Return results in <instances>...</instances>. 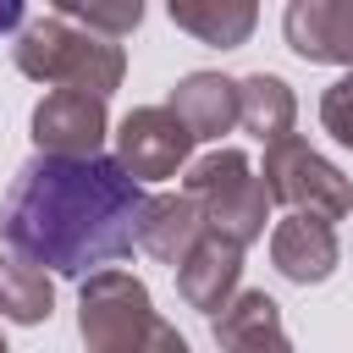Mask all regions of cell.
Listing matches in <instances>:
<instances>
[{
	"label": "cell",
	"instance_id": "cell-1",
	"mask_svg": "<svg viewBox=\"0 0 353 353\" xmlns=\"http://www.w3.org/2000/svg\"><path fill=\"white\" fill-rule=\"evenodd\" d=\"M143 188L116 165V154L61 160L28 154L0 199V243L11 259L39 265L44 276H99L138 248Z\"/></svg>",
	"mask_w": 353,
	"mask_h": 353
},
{
	"label": "cell",
	"instance_id": "cell-2",
	"mask_svg": "<svg viewBox=\"0 0 353 353\" xmlns=\"http://www.w3.org/2000/svg\"><path fill=\"white\" fill-rule=\"evenodd\" d=\"M11 61L22 77L33 83H55V88H77V94H94V99H110L127 77V55L121 44L66 22V17H28L17 28V44H11Z\"/></svg>",
	"mask_w": 353,
	"mask_h": 353
},
{
	"label": "cell",
	"instance_id": "cell-3",
	"mask_svg": "<svg viewBox=\"0 0 353 353\" xmlns=\"http://www.w3.org/2000/svg\"><path fill=\"white\" fill-rule=\"evenodd\" d=\"M182 193L199 204L204 215V232L232 243V248H248L254 237H265V221H270V193L254 171V160L243 149H210L188 165L182 176Z\"/></svg>",
	"mask_w": 353,
	"mask_h": 353
},
{
	"label": "cell",
	"instance_id": "cell-4",
	"mask_svg": "<svg viewBox=\"0 0 353 353\" xmlns=\"http://www.w3.org/2000/svg\"><path fill=\"white\" fill-rule=\"evenodd\" d=\"M160 314L132 270H99L77 287V336L88 353H143Z\"/></svg>",
	"mask_w": 353,
	"mask_h": 353
},
{
	"label": "cell",
	"instance_id": "cell-5",
	"mask_svg": "<svg viewBox=\"0 0 353 353\" xmlns=\"http://www.w3.org/2000/svg\"><path fill=\"white\" fill-rule=\"evenodd\" d=\"M265 193L276 204H287V215H309V221H347L353 215V182L303 138H281L265 143V171H259Z\"/></svg>",
	"mask_w": 353,
	"mask_h": 353
},
{
	"label": "cell",
	"instance_id": "cell-6",
	"mask_svg": "<svg viewBox=\"0 0 353 353\" xmlns=\"http://www.w3.org/2000/svg\"><path fill=\"white\" fill-rule=\"evenodd\" d=\"M193 154V132L165 110V105H138L121 116L116 127V165L143 188V182H165L188 165Z\"/></svg>",
	"mask_w": 353,
	"mask_h": 353
},
{
	"label": "cell",
	"instance_id": "cell-7",
	"mask_svg": "<svg viewBox=\"0 0 353 353\" xmlns=\"http://www.w3.org/2000/svg\"><path fill=\"white\" fill-rule=\"evenodd\" d=\"M110 138V110L94 94L77 88H50L33 105V143L39 154H61V160H94Z\"/></svg>",
	"mask_w": 353,
	"mask_h": 353
},
{
	"label": "cell",
	"instance_id": "cell-8",
	"mask_svg": "<svg viewBox=\"0 0 353 353\" xmlns=\"http://www.w3.org/2000/svg\"><path fill=\"white\" fill-rule=\"evenodd\" d=\"M281 33L298 61L353 72V0H292L281 17Z\"/></svg>",
	"mask_w": 353,
	"mask_h": 353
},
{
	"label": "cell",
	"instance_id": "cell-9",
	"mask_svg": "<svg viewBox=\"0 0 353 353\" xmlns=\"http://www.w3.org/2000/svg\"><path fill=\"white\" fill-rule=\"evenodd\" d=\"M176 292H182V303L188 309H199V314H221L237 292H243V248H232V243H221V237H199V248L176 265Z\"/></svg>",
	"mask_w": 353,
	"mask_h": 353
},
{
	"label": "cell",
	"instance_id": "cell-10",
	"mask_svg": "<svg viewBox=\"0 0 353 353\" xmlns=\"http://www.w3.org/2000/svg\"><path fill=\"white\" fill-rule=\"evenodd\" d=\"M210 336H215L221 353H292L287 325H281V303L265 287H243L210 320Z\"/></svg>",
	"mask_w": 353,
	"mask_h": 353
},
{
	"label": "cell",
	"instance_id": "cell-11",
	"mask_svg": "<svg viewBox=\"0 0 353 353\" xmlns=\"http://www.w3.org/2000/svg\"><path fill=\"white\" fill-rule=\"evenodd\" d=\"M336 259H342V248H336V232H331L325 221L281 215V221L270 226V265H276L287 281L320 287V281H331Z\"/></svg>",
	"mask_w": 353,
	"mask_h": 353
},
{
	"label": "cell",
	"instance_id": "cell-12",
	"mask_svg": "<svg viewBox=\"0 0 353 353\" xmlns=\"http://www.w3.org/2000/svg\"><path fill=\"white\" fill-rule=\"evenodd\" d=\"M165 110L193 132V143H221L232 127H237V77H221V72H188Z\"/></svg>",
	"mask_w": 353,
	"mask_h": 353
},
{
	"label": "cell",
	"instance_id": "cell-13",
	"mask_svg": "<svg viewBox=\"0 0 353 353\" xmlns=\"http://www.w3.org/2000/svg\"><path fill=\"white\" fill-rule=\"evenodd\" d=\"M204 237V215L188 193H149L143 210H138V248L160 265H182Z\"/></svg>",
	"mask_w": 353,
	"mask_h": 353
},
{
	"label": "cell",
	"instance_id": "cell-14",
	"mask_svg": "<svg viewBox=\"0 0 353 353\" xmlns=\"http://www.w3.org/2000/svg\"><path fill=\"white\" fill-rule=\"evenodd\" d=\"M292 121H298V99L276 72L237 77V127H248L259 143H281L292 138Z\"/></svg>",
	"mask_w": 353,
	"mask_h": 353
},
{
	"label": "cell",
	"instance_id": "cell-15",
	"mask_svg": "<svg viewBox=\"0 0 353 353\" xmlns=\"http://www.w3.org/2000/svg\"><path fill=\"white\" fill-rule=\"evenodd\" d=\"M171 22L182 33H193L199 44H215V50H237L248 44L259 11L248 0H171Z\"/></svg>",
	"mask_w": 353,
	"mask_h": 353
},
{
	"label": "cell",
	"instance_id": "cell-16",
	"mask_svg": "<svg viewBox=\"0 0 353 353\" xmlns=\"http://www.w3.org/2000/svg\"><path fill=\"white\" fill-rule=\"evenodd\" d=\"M55 309V287L39 265H22V259H0V320L11 325H39L50 320Z\"/></svg>",
	"mask_w": 353,
	"mask_h": 353
},
{
	"label": "cell",
	"instance_id": "cell-17",
	"mask_svg": "<svg viewBox=\"0 0 353 353\" xmlns=\"http://www.w3.org/2000/svg\"><path fill=\"white\" fill-rule=\"evenodd\" d=\"M55 17H66V22H77V28H88V33H99V39H121V33H132L138 22H143V6L138 0H121V6H88V0H61L55 6Z\"/></svg>",
	"mask_w": 353,
	"mask_h": 353
},
{
	"label": "cell",
	"instance_id": "cell-18",
	"mask_svg": "<svg viewBox=\"0 0 353 353\" xmlns=\"http://www.w3.org/2000/svg\"><path fill=\"white\" fill-rule=\"evenodd\" d=\"M320 127H325L342 149H353V72H342V77L320 94Z\"/></svg>",
	"mask_w": 353,
	"mask_h": 353
},
{
	"label": "cell",
	"instance_id": "cell-19",
	"mask_svg": "<svg viewBox=\"0 0 353 353\" xmlns=\"http://www.w3.org/2000/svg\"><path fill=\"white\" fill-rule=\"evenodd\" d=\"M143 353H193V347H188V336H182L171 320H160V325H154V336L143 342Z\"/></svg>",
	"mask_w": 353,
	"mask_h": 353
},
{
	"label": "cell",
	"instance_id": "cell-20",
	"mask_svg": "<svg viewBox=\"0 0 353 353\" xmlns=\"http://www.w3.org/2000/svg\"><path fill=\"white\" fill-rule=\"evenodd\" d=\"M28 22V11L17 6V0H0V33H11V28H22Z\"/></svg>",
	"mask_w": 353,
	"mask_h": 353
},
{
	"label": "cell",
	"instance_id": "cell-21",
	"mask_svg": "<svg viewBox=\"0 0 353 353\" xmlns=\"http://www.w3.org/2000/svg\"><path fill=\"white\" fill-rule=\"evenodd\" d=\"M0 353H11V347H6V336H0Z\"/></svg>",
	"mask_w": 353,
	"mask_h": 353
}]
</instances>
